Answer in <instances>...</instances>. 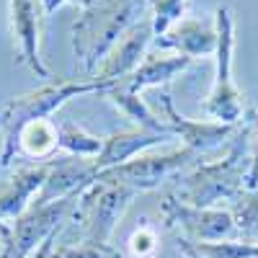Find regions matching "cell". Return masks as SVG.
<instances>
[{
  "label": "cell",
  "mask_w": 258,
  "mask_h": 258,
  "mask_svg": "<svg viewBox=\"0 0 258 258\" xmlns=\"http://www.w3.org/2000/svg\"><path fill=\"white\" fill-rule=\"evenodd\" d=\"M140 0H98L88 6L73 26V49L83 68H93L96 59L114 44V39L137 13Z\"/></svg>",
  "instance_id": "1"
},
{
  "label": "cell",
  "mask_w": 258,
  "mask_h": 258,
  "mask_svg": "<svg viewBox=\"0 0 258 258\" xmlns=\"http://www.w3.org/2000/svg\"><path fill=\"white\" fill-rule=\"evenodd\" d=\"M132 250L137 253V255H147V253H153L155 250V235L150 232V230H137L135 235H132Z\"/></svg>",
  "instance_id": "5"
},
{
  "label": "cell",
  "mask_w": 258,
  "mask_h": 258,
  "mask_svg": "<svg viewBox=\"0 0 258 258\" xmlns=\"http://www.w3.org/2000/svg\"><path fill=\"white\" fill-rule=\"evenodd\" d=\"M101 80L96 83H49L44 88H39L29 96H21L16 101H11L6 106V111L0 114V126H3V135H6V147H3V160L0 163H8L11 153H13V145L16 137L21 135V129L31 121L44 119L49 111H54L62 101H68L75 93H85V91H93L98 88Z\"/></svg>",
  "instance_id": "2"
},
{
  "label": "cell",
  "mask_w": 258,
  "mask_h": 258,
  "mask_svg": "<svg viewBox=\"0 0 258 258\" xmlns=\"http://www.w3.org/2000/svg\"><path fill=\"white\" fill-rule=\"evenodd\" d=\"M21 145L26 147L29 155H47L49 150L57 145V132L52 129L49 121L39 119V121H31L21 129Z\"/></svg>",
  "instance_id": "4"
},
{
  "label": "cell",
  "mask_w": 258,
  "mask_h": 258,
  "mask_svg": "<svg viewBox=\"0 0 258 258\" xmlns=\"http://www.w3.org/2000/svg\"><path fill=\"white\" fill-rule=\"evenodd\" d=\"M64 3H78V6H83V8H88V6L98 3V0H44V11H47V16L54 13V11H57L59 6H64Z\"/></svg>",
  "instance_id": "6"
},
{
  "label": "cell",
  "mask_w": 258,
  "mask_h": 258,
  "mask_svg": "<svg viewBox=\"0 0 258 258\" xmlns=\"http://www.w3.org/2000/svg\"><path fill=\"white\" fill-rule=\"evenodd\" d=\"M44 16V0H11V24L13 36L18 41V57L29 62L31 70H36L41 78H49V70L39 57V36Z\"/></svg>",
  "instance_id": "3"
}]
</instances>
